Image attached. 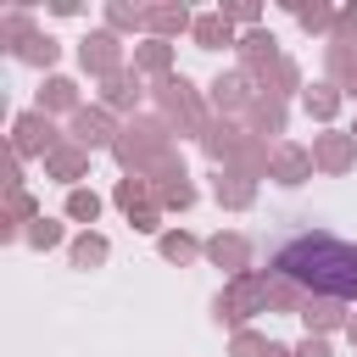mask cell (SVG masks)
Returning a JSON list of instances; mask_svg holds the SVG:
<instances>
[{"label":"cell","mask_w":357,"mask_h":357,"mask_svg":"<svg viewBox=\"0 0 357 357\" xmlns=\"http://www.w3.org/2000/svg\"><path fill=\"white\" fill-rule=\"evenodd\" d=\"M273 273H279V279H296L307 296L351 301V296H357V245L312 229V234H296L290 245H279Z\"/></svg>","instance_id":"cell-1"},{"label":"cell","mask_w":357,"mask_h":357,"mask_svg":"<svg viewBox=\"0 0 357 357\" xmlns=\"http://www.w3.org/2000/svg\"><path fill=\"white\" fill-rule=\"evenodd\" d=\"M112 156H117V167H123L128 178H151L156 167H167V162L178 156V151H173V123H167V117H134V123L117 134Z\"/></svg>","instance_id":"cell-2"},{"label":"cell","mask_w":357,"mask_h":357,"mask_svg":"<svg viewBox=\"0 0 357 357\" xmlns=\"http://www.w3.org/2000/svg\"><path fill=\"white\" fill-rule=\"evenodd\" d=\"M201 151H206L223 173H245V178H268V167H273L268 139H257L251 128H234V123H223V117L201 134Z\"/></svg>","instance_id":"cell-3"},{"label":"cell","mask_w":357,"mask_h":357,"mask_svg":"<svg viewBox=\"0 0 357 357\" xmlns=\"http://www.w3.org/2000/svg\"><path fill=\"white\" fill-rule=\"evenodd\" d=\"M268 284H273V273H262V268H251V273L229 279V284L218 290V301H212L218 324H229V329H245L257 312H268Z\"/></svg>","instance_id":"cell-4"},{"label":"cell","mask_w":357,"mask_h":357,"mask_svg":"<svg viewBox=\"0 0 357 357\" xmlns=\"http://www.w3.org/2000/svg\"><path fill=\"white\" fill-rule=\"evenodd\" d=\"M156 106H162V117H167L178 134H206V128H212V123H206V106H201V95H195V84H190L184 73H173V78L156 84Z\"/></svg>","instance_id":"cell-5"},{"label":"cell","mask_w":357,"mask_h":357,"mask_svg":"<svg viewBox=\"0 0 357 357\" xmlns=\"http://www.w3.org/2000/svg\"><path fill=\"white\" fill-rule=\"evenodd\" d=\"M67 145V134H56V123L33 106V112H22L17 123H11V156L17 162H28V156H50V151H61Z\"/></svg>","instance_id":"cell-6"},{"label":"cell","mask_w":357,"mask_h":357,"mask_svg":"<svg viewBox=\"0 0 357 357\" xmlns=\"http://www.w3.org/2000/svg\"><path fill=\"white\" fill-rule=\"evenodd\" d=\"M206 89H212V112H218L223 123H229V117H245V112H251V100L262 95V89H257V78H251V73H240V67H234V73H218Z\"/></svg>","instance_id":"cell-7"},{"label":"cell","mask_w":357,"mask_h":357,"mask_svg":"<svg viewBox=\"0 0 357 357\" xmlns=\"http://www.w3.org/2000/svg\"><path fill=\"white\" fill-rule=\"evenodd\" d=\"M117 134H123V128L112 123L106 106H84V112H73V123H67V139H73L78 151H89V156H95V151H112Z\"/></svg>","instance_id":"cell-8"},{"label":"cell","mask_w":357,"mask_h":357,"mask_svg":"<svg viewBox=\"0 0 357 357\" xmlns=\"http://www.w3.org/2000/svg\"><path fill=\"white\" fill-rule=\"evenodd\" d=\"M78 61H84V73H95V78H112V73H123V39H117L112 28H95V33H84Z\"/></svg>","instance_id":"cell-9"},{"label":"cell","mask_w":357,"mask_h":357,"mask_svg":"<svg viewBox=\"0 0 357 357\" xmlns=\"http://www.w3.org/2000/svg\"><path fill=\"white\" fill-rule=\"evenodd\" d=\"M151 190H156V206H162V212H190V206H195V184H190V173H184L178 156L151 173Z\"/></svg>","instance_id":"cell-10"},{"label":"cell","mask_w":357,"mask_h":357,"mask_svg":"<svg viewBox=\"0 0 357 357\" xmlns=\"http://www.w3.org/2000/svg\"><path fill=\"white\" fill-rule=\"evenodd\" d=\"M351 162H357V139H351V128H346V134H340V128L312 134V167H324V173H351Z\"/></svg>","instance_id":"cell-11"},{"label":"cell","mask_w":357,"mask_h":357,"mask_svg":"<svg viewBox=\"0 0 357 357\" xmlns=\"http://www.w3.org/2000/svg\"><path fill=\"white\" fill-rule=\"evenodd\" d=\"M206 262L223 268L229 279H240V273H251V240L234 234V229H229V234H212V240H206Z\"/></svg>","instance_id":"cell-12"},{"label":"cell","mask_w":357,"mask_h":357,"mask_svg":"<svg viewBox=\"0 0 357 357\" xmlns=\"http://www.w3.org/2000/svg\"><path fill=\"white\" fill-rule=\"evenodd\" d=\"M268 178L284 184V190L307 184V178H312V151H301V145H273V167H268Z\"/></svg>","instance_id":"cell-13"},{"label":"cell","mask_w":357,"mask_h":357,"mask_svg":"<svg viewBox=\"0 0 357 357\" xmlns=\"http://www.w3.org/2000/svg\"><path fill=\"white\" fill-rule=\"evenodd\" d=\"M301 324H307V335H335V329H346L351 318H346V301H335V296H307Z\"/></svg>","instance_id":"cell-14"},{"label":"cell","mask_w":357,"mask_h":357,"mask_svg":"<svg viewBox=\"0 0 357 357\" xmlns=\"http://www.w3.org/2000/svg\"><path fill=\"white\" fill-rule=\"evenodd\" d=\"M234 50H240V73H251V78H257L262 67H273V61H279V39H273V33H262V28L240 33V45H234Z\"/></svg>","instance_id":"cell-15"},{"label":"cell","mask_w":357,"mask_h":357,"mask_svg":"<svg viewBox=\"0 0 357 357\" xmlns=\"http://www.w3.org/2000/svg\"><path fill=\"white\" fill-rule=\"evenodd\" d=\"M212 195H218V206H229V212H245V206H257V178H245V173H212Z\"/></svg>","instance_id":"cell-16"},{"label":"cell","mask_w":357,"mask_h":357,"mask_svg":"<svg viewBox=\"0 0 357 357\" xmlns=\"http://www.w3.org/2000/svg\"><path fill=\"white\" fill-rule=\"evenodd\" d=\"M100 106H106V112H134V106H139V73L123 67V73L100 78Z\"/></svg>","instance_id":"cell-17"},{"label":"cell","mask_w":357,"mask_h":357,"mask_svg":"<svg viewBox=\"0 0 357 357\" xmlns=\"http://www.w3.org/2000/svg\"><path fill=\"white\" fill-rule=\"evenodd\" d=\"M45 173H50V178H61L67 190H78V178H89V151H78V145L67 139L61 151H50V156H45Z\"/></svg>","instance_id":"cell-18"},{"label":"cell","mask_w":357,"mask_h":357,"mask_svg":"<svg viewBox=\"0 0 357 357\" xmlns=\"http://www.w3.org/2000/svg\"><path fill=\"white\" fill-rule=\"evenodd\" d=\"M134 73L139 78H173V45L167 39H145V45H134Z\"/></svg>","instance_id":"cell-19"},{"label":"cell","mask_w":357,"mask_h":357,"mask_svg":"<svg viewBox=\"0 0 357 357\" xmlns=\"http://www.w3.org/2000/svg\"><path fill=\"white\" fill-rule=\"evenodd\" d=\"M257 89H262V95H273V100H290V95L301 89V67H296L290 56H279L273 67H262V73H257Z\"/></svg>","instance_id":"cell-20"},{"label":"cell","mask_w":357,"mask_h":357,"mask_svg":"<svg viewBox=\"0 0 357 357\" xmlns=\"http://www.w3.org/2000/svg\"><path fill=\"white\" fill-rule=\"evenodd\" d=\"M284 100H273V95H257L251 100V112H245V128L257 134V139H268V134H284Z\"/></svg>","instance_id":"cell-21"},{"label":"cell","mask_w":357,"mask_h":357,"mask_svg":"<svg viewBox=\"0 0 357 357\" xmlns=\"http://www.w3.org/2000/svg\"><path fill=\"white\" fill-rule=\"evenodd\" d=\"M190 39H195L201 50H223V45H240V39H234V22H229L223 11H206V17H195Z\"/></svg>","instance_id":"cell-22"},{"label":"cell","mask_w":357,"mask_h":357,"mask_svg":"<svg viewBox=\"0 0 357 357\" xmlns=\"http://www.w3.org/2000/svg\"><path fill=\"white\" fill-rule=\"evenodd\" d=\"M145 28H151V39H173V33H190L195 17H190L184 6H151V11H145Z\"/></svg>","instance_id":"cell-23"},{"label":"cell","mask_w":357,"mask_h":357,"mask_svg":"<svg viewBox=\"0 0 357 357\" xmlns=\"http://www.w3.org/2000/svg\"><path fill=\"white\" fill-rule=\"evenodd\" d=\"M39 112H45V117H56V112L73 117V112H84V106H78V84H73V78H45V89H39Z\"/></svg>","instance_id":"cell-24"},{"label":"cell","mask_w":357,"mask_h":357,"mask_svg":"<svg viewBox=\"0 0 357 357\" xmlns=\"http://www.w3.org/2000/svg\"><path fill=\"white\" fill-rule=\"evenodd\" d=\"M301 106H307V117H312V123H335V112H340V89L324 78V84L301 89Z\"/></svg>","instance_id":"cell-25"},{"label":"cell","mask_w":357,"mask_h":357,"mask_svg":"<svg viewBox=\"0 0 357 357\" xmlns=\"http://www.w3.org/2000/svg\"><path fill=\"white\" fill-rule=\"evenodd\" d=\"M33 218H45V212H39V201H33L28 190H11V195H6V218H0V223H6V234H22Z\"/></svg>","instance_id":"cell-26"},{"label":"cell","mask_w":357,"mask_h":357,"mask_svg":"<svg viewBox=\"0 0 357 357\" xmlns=\"http://www.w3.org/2000/svg\"><path fill=\"white\" fill-rule=\"evenodd\" d=\"M67 257H73V268H100V262L112 257V245H106V234L84 229V234L73 240V251H67Z\"/></svg>","instance_id":"cell-27"},{"label":"cell","mask_w":357,"mask_h":357,"mask_svg":"<svg viewBox=\"0 0 357 357\" xmlns=\"http://www.w3.org/2000/svg\"><path fill=\"white\" fill-rule=\"evenodd\" d=\"M156 245H162V257H167V262H178V268H184V262H195V257H206V245H201L195 234H184V229H167Z\"/></svg>","instance_id":"cell-28"},{"label":"cell","mask_w":357,"mask_h":357,"mask_svg":"<svg viewBox=\"0 0 357 357\" xmlns=\"http://www.w3.org/2000/svg\"><path fill=\"white\" fill-rule=\"evenodd\" d=\"M301 307H307V290H301L296 279H279V273H273V284H268V312H296V318H301Z\"/></svg>","instance_id":"cell-29"},{"label":"cell","mask_w":357,"mask_h":357,"mask_svg":"<svg viewBox=\"0 0 357 357\" xmlns=\"http://www.w3.org/2000/svg\"><path fill=\"white\" fill-rule=\"evenodd\" d=\"M112 201H117L123 212H139V206H156V190H151V178H117Z\"/></svg>","instance_id":"cell-30"},{"label":"cell","mask_w":357,"mask_h":357,"mask_svg":"<svg viewBox=\"0 0 357 357\" xmlns=\"http://www.w3.org/2000/svg\"><path fill=\"white\" fill-rule=\"evenodd\" d=\"M56 56H61V45H56L50 33H33V39L17 50V61H28V67H56Z\"/></svg>","instance_id":"cell-31"},{"label":"cell","mask_w":357,"mask_h":357,"mask_svg":"<svg viewBox=\"0 0 357 357\" xmlns=\"http://www.w3.org/2000/svg\"><path fill=\"white\" fill-rule=\"evenodd\" d=\"M67 218H73V223H95V218H100V195L84 190V184L67 190Z\"/></svg>","instance_id":"cell-32"},{"label":"cell","mask_w":357,"mask_h":357,"mask_svg":"<svg viewBox=\"0 0 357 357\" xmlns=\"http://www.w3.org/2000/svg\"><path fill=\"white\" fill-rule=\"evenodd\" d=\"M324 67H329V84L340 89V84H346V73L357 67V45H329V50H324Z\"/></svg>","instance_id":"cell-33"},{"label":"cell","mask_w":357,"mask_h":357,"mask_svg":"<svg viewBox=\"0 0 357 357\" xmlns=\"http://www.w3.org/2000/svg\"><path fill=\"white\" fill-rule=\"evenodd\" d=\"M22 240H28L33 251H50V245H61V223H56V218H33V223L22 229Z\"/></svg>","instance_id":"cell-34"},{"label":"cell","mask_w":357,"mask_h":357,"mask_svg":"<svg viewBox=\"0 0 357 357\" xmlns=\"http://www.w3.org/2000/svg\"><path fill=\"white\" fill-rule=\"evenodd\" d=\"M106 28L112 33H134V28H145V11L139 6H106Z\"/></svg>","instance_id":"cell-35"},{"label":"cell","mask_w":357,"mask_h":357,"mask_svg":"<svg viewBox=\"0 0 357 357\" xmlns=\"http://www.w3.org/2000/svg\"><path fill=\"white\" fill-rule=\"evenodd\" d=\"M296 22L307 33H335V11L329 6H296Z\"/></svg>","instance_id":"cell-36"},{"label":"cell","mask_w":357,"mask_h":357,"mask_svg":"<svg viewBox=\"0 0 357 357\" xmlns=\"http://www.w3.org/2000/svg\"><path fill=\"white\" fill-rule=\"evenodd\" d=\"M268 346H273V340H262L257 329H234V340H229V357H268Z\"/></svg>","instance_id":"cell-37"},{"label":"cell","mask_w":357,"mask_h":357,"mask_svg":"<svg viewBox=\"0 0 357 357\" xmlns=\"http://www.w3.org/2000/svg\"><path fill=\"white\" fill-rule=\"evenodd\" d=\"M351 39H357V6L335 11V33H329V45H351Z\"/></svg>","instance_id":"cell-38"},{"label":"cell","mask_w":357,"mask_h":357,"mask_svg":"<svg viewBox=\"0 0 357 357\" xmlns=\"http://www.w3.org/2000/svg\"><path fill=\"white\" fill-rule=\"evenodd\" d=\"M128 223H134L139 234H156V240H162V206H139V212H128Z\"/></svg>","instance_id":"cell-39"},{"label":"cell","mask_w":357,"mask_h":357,"mask_svg":"<svg viewBox=\"0 0 357 357\" xmlns=\"http://www.w3.org/2000/svg\"><path fill=\"white\" fill-rule=\"evenodd\" d=\"M296 357H335V351H329V335H307V340H296Z\"/></svg>","instance_id":"cell-40"},{"label":"cell","mask_w":357,"mask_h":357,"mask_svg":"<svg viewBox=\"0 0 357 357\" xmlns=\"http://www.w3.org/2000/svg\"><path fill=\"white\" fill-rule=\"evenodd\" d=\"M218 11H223L229 22H245V28H257V22H262V11H257V6H218Z\"/></svg>","instance_id":"cell-41"},{"label":"cell","mask_w":357,"mask_h":357,"mask_svg":"<svg viewBox=\"0 0 357 357\" xmlns=\"http://www.w3.org/2000/svg\"><path fill=\"white\" fill-rule=\"evenodd\" d=\"M340 95H351V100H357V67L346 73V84H340Z\"/></svg>","instance_id":"cell-42"},{"label":"cell","mask_w":357,"mask_h":357,"mask_svg":"<svg viewBox=\"0 0 357 357\" xmlns=\"http://www.w3.org/2000/svg\"><path fill=\"white\" fill-rule=\"evenodd\" d=\"M268 357H296V346H268Z\"/></svg>","instance_id":"cell-43"},{"label":"cell","mask_w":357,"mask_h":357,"mask_svg":"<svg viewBox=\"0 0 357 357\" xmlns=\"http://www.w3.org/2000/svg\"><path fill=\"white\" fill-rule=\"evenodd\" d=\"M346 340H351V346H357V318H351V324H346Z\"/></svg>","instance_id":"cell-44"},{"label":"cell","mask_w":357,"mask_h":357,"mask_svg":"<svg viewBox=\"0 0 357 357\" xmlns=\"http://www.w3.org/2000/svg\"><path fill=\"white\" fill-rule=\"evenodd\" d=\"M351 139H357V123H351Z\"/></svg>","instance_id":"cell-45"}]
</instances>
